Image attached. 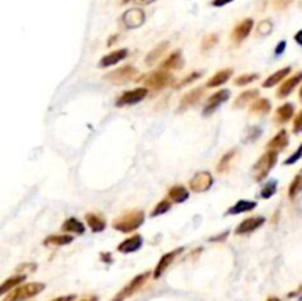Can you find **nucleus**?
I'll use <instances>...</instances> for the list:
<instances>
[{
  "label": "nucleus",
  "mask_w": 302,
  "mask_h": 301,
  "mask_svg": "<svg viewBox=\"0 0 302 301\" xmlns=\"http://www.w3.org/2000/svg\"><path fill=\"white\" fill-rule=\"evenodd\" d=\"M291 3H292V0H274V7L282 10V9H286Z\"/></svg>",
  "instance_id": "43"
},
{
  "label": "nucleus",
  "mask_w": 302,
  "mask_h": 301,
  "mask_svg": "<svg viewBox=\"0 0 302 301\" xmlns=\"http://www.w3.org/2000/svg\"><path fill=\"white\" fill-rule=\"evenodd\" d=\"M183 250H185V248L180 247V248H177V250H173V251L164 254V256L159 258V261H158V264H156V267H155V270H153V278H155V279H159V278L162 276V273L171 266V263L183 253Z\"/></svg>",
  "instance_id": "13"
},
{
  "label": "nucleus",
  "mask_w": 302,
  "mask_h": 301,
  "mask_svg": "<svg viewBox=\"0 0 302 301\" xmlns=\"http://www.w3.org/2000/svg\"><path fill=\"white\" fill-rule=\"evenodd\" d=\"M233 0H212V6L215 7H221V6H226L228 3H231Z\"/></svg>",
  "instance_id": "44"
},
{
  "label": "nucleus",
  "mask_w": 302,
  "mask_h": 301,
  "mask_svg": "<svg viewBox=\"0 0 302 301\" xmlns=\"http://www.w3.org/2000/svg\"><path fill=\"white\" fill-rule=\"evenodd\" d=\"M277 158H279V152L277 151H271V149H267L261 158L257 160V163L254 164L252 167V176L257 182H263L264 179H267L268 173L274 169L276 163H277Z\"/></svg>",
  "instance_id": "2"
},
{
  "label": "nucleus",
  "mask_w": 302,
  "mask_h": 301,
  "mask_svg": "<svg viewBox=\"0 0 302 301\" xmlns=\"http://www.w3.org/2000/svg\"><path fill=\"white\" fill-rule=\"evenodd\" d=\"M267 301H282L280 299H277V297H270Z\"/></svg>",
  "instance_id": "51"
},
{
  "label": "nucleus",
  "mask_w": 302,
  "mask_h": 301,
  "mask_svg": "<svg viewBox=\"0 0 302 301\" xmlns=\"http://www.w3.org/2000/svg\"><path fill=\"white\" fill-rule=\"evenodd\" d=\"M202 96H203V87H196V89L188 92V93L182 98V100H180V105H179V109H177V111H179V112H183V111H186V109L195 106V105L201 100Z\"/></svg>",
  "instance_id": "17"
},
{
  "label": "nucleus",
  "mask_w": 302,
  "mask_h": 301,
  "mask_svg": "<svg viewBox=\"0 0 302 301\" xmlns=\"http://www.w3.org/2000/svg\"><path fill=\"white\" fill-rule=\"evenodd\" d=\"M128 56V50L127 49H118V50H113L108 55H105L99 61V67L101 68H109V67H113L116 65L118 62L124 61L125 58Z\"/></svg>",
  "instance_id": "18"
},
{
  "label": "nucleus",
  "mask_w": 302,
  "mask_h": 301,
  "mask_svg": "<svg viewBox=\"0 0 302 301\" xmlns=\"http://www.w3.org/2000/svg\"><path fill=\"white\" fill-rule=\"evenodd\" d=\"M233 76V71L230 68H226V70H221L218 71L217 74H214L208 83H206V87H218V86H223L224 83H227L230 80V77Z\"/></svg>",
  "instance_id": "28"
},
{
  "label": "nucleus",
  "mask_w": 302,
  "mask_h": 301,
  "mask_svg": "<svg viewBox=\"0 0 302 301\" xmlns=\"http://www.w3.org/2000/svg\"><path fill=\"white\" fill-rule=\"evenodd\" d=\"M301 158H302V143L300 145V148H298V149H297V151H295V152H294V154H292L289 158H286V160H285V163H283V164H285V166H292V164H295L297 161H300Z\"/></svg>",
  "instance_id": "41"
},
{
  "label": "nucleus",
  "mask_w": 302,
  "mask_h": 301,
  "mask_svg": "<svg viewBox=\"0 0 302 301\" xmlns=\"http://www.w3.org/2000/svg\"><path fill=\"white\" fill-rule=\"evenodd\" d=\"M37 270V264L36 263H24V264H19L16 269H15V272H16V275H28V273H33V272H36Z\"/></svg>",
  "instance_id": "38"
},
{
  "label": "nucleus",
  "mask_w": 302,
  "mask_h": 301,
  "mask_svg": "<svg viewBox=\"0 0 302 301\" xmlns=\"http://www.w3.org/2000/svg\"><path fill=\"white\" fill-rule=\"evenodd\" d=\"M270 111H271V103L265 98H258L257 100H254L252 105L249 106L251 115H267Z\"/></svg>",
  "instance_id": "27"
},
{
  "label": "nucleus",
  "mask_w": 302,
  "mask_h": 301,
  "mask_svg": "<svg viewBox=\"0 0 302 301\" xmlns=\"http://www.w3.org/2000/svg\"><path fill=\"white\" fill-rule=\"evenodd\" d=\"M143 221H145V213L142 210H133L116 217L112 221V227L121 233H131L137 230L143 224Z\"/></svg>",
  "instance_id": "1"
},
{
  "label": "nucleus",
  "mask_w": 302,
  "mask_h": 301,
  "mask_svg": "<svg viewBox=\"0 0 302 301\" xmlns=\"http://www.w3.org/2000/svg\"><path fill=\"white\" fill-rule=\"evenodd\" d=\"M71 242H73V236L67 235V233L50 235L44 239V245H52V247H62V245H68Z\"/></svg>",
  "instance_id": "31"
},
{
  "label": "nucleus",
  "mask_w": 302,
  "mask_h": 301,
  "mask_svg": "<svg viewBox=\"0 0 302 301\" xmlns=\"http://www.w3.org/2000/svg\"><path fill=\"white\" fill-rule=\"evenodd\" d=\"M294 105L292 103H283L282 106H279L274 112V121L277 124H286L288 121H291V118L294 117Z\"/></svg>",
  "instance_id": "23"
},
{
  "label": "nucleus",
  "mask_w": 302,
  "mask_h": 301,
  "mask_svg": "<svg viewBox=\"0 0 302 301\" xmlns=\"http://www.w3.org/2000/svg\"><path fill=\"white\" fill-rule=\"evenodd\" d=\"M170 208H171V200L159 201V202H158V204L155 205V208L152 210L151 215H152V217H158V215H162V214H165L167 211H170Z\"/></svg>",
  "instance_id": "37"
},
{
  "label": "nucleus",
  "mask_w": 302,
  "mask_h": 301,
  "mask_svg": "<svg viewBox=\"0 0 302 301\" xmlns=\"http://www.w3.org/2000/svg\"><path fill=\"white\" fill-rule=\"evenodd\" d=\"M276 192H277V182H276V180H270V182H267V183L261 188L260 197H261L263 200H268V198H271Z\"/></svg>",
  "instance_id": "34"
},
{
  "label": "nucleus",
  "mask_w": 302,
  "mask_h": 301,
  "mask_svg": "<svg viewBox=\"0 0 302 301\" xmlns=\"http://www.w3.org/2000/svg\"><path fill=\"white\" fill-rule=\"evenodd\" d=\"M302 192V173H298L289 185V198H297Z\"/></svg>",
  "instance_id": "33"
},
{
  "label": "nucleus",
  "mask_w": 302,
  "mask_h": 301,
  "mask_svg": "<svg viewBox=\"0 0 302 301\" xmlns=\"http://www.w3.org/2000/svg\"><path fill=\"white\" fill-rule=\"evenodd\" d=\"M183 65H185V59H183L182 50H174L159 64V70H164V71L182 70Z\"/></svg>",
  "instance_id": "14"
},
{
  "label": "nucleus",
  "mask_w": 302,
  "mask_h": 301,
  "mask_svg": "<svg viewBox=\"0 0 302 301\" xmlns=\"http://www.w3.org/2000/svg\"><path fill=\"white\" fill-rule=\"evenodd\" d=\"M168 198L171 201H174V202H177V204H182V202L189 200V191L185 186H182V185H176V186L170 188Z\"/></svg>",
  "instance_id": "30"
},
{
  "label": "nucleus",
  "mask_w": 302,
  "mask_h": 301,
  "mask_svg": "<svg viewBox=\"0 0 302 301\" xmlns=\"http://www.w3.org/2000/svg\"><path fill=\"white\" fill-rule=\"evenodd\" d=\"M227 235H228V232H224V233H221L220 236L209 238V241H212V242H215V241H221V239H226V238H227Z\"/></svg>",
  "instance_id": "47"
},
{
  "label": "nucleus",
  "mask_w": 302,
  "mask_h": 301,
  "mask_svg": "<svg viewBox=\"0 0 302 301\" xmlns=\"http://www.w3.org/2000/svg\"><path fill=\"white\" fill-rule=\"evenodd\" d=\"M217 44H218V36H217V34H208V36H205L203 40H202L201 50L203 53H206L208 50L214 49Z\"/></svg>",
  "instance_id": "36"
},
{
  "label": "nucleus",
  "mask_w": 302,
  "mask_h": 301,
  "mask_svg": "<svg viewBox=\"0 0 302 301\" xmlns=\"http://www.w3.org/2000/svg\"><path fill=\"white\" fill-rule=\"evenodd\" d=\"M301 300H302V299H301Z\"/></svg>",
  "instance_id": "53"
},
{
  "label": "nucleus",
  "mask_w": 302,
  "mask_h": 301,
  "mask_svg": "<svg viewBox=\"0 0 302 301\" xmlns=\"http://www.w3.org/2000/svg\"><path fill=\"white\" fill-rule=\"evenodd\" d=\"M137 74H139L137 68H134L133 65H124L108 73L103 79L112 85H124L127 82H136L134 79L137 77Z\"/></svg>",
  "instance_id": "5"
},
{
  "label": "nucleus",
  "mask_w": 302,
  "mask_h": 301,
  "mask_svg": "<svg viewBox=\"0 0 302 301\" xmlns=\"http://www.w3.org/2000/svg\"><path fill=\"white\" fill-rule=\"evenodd\" d=\"M214 183V177L209 172H198L195 173V176L190 179L189 182V188L196 192V194H202V192H206L211 189Z\"/></svg>",
  "instance_id": "9"
},
{
  "label": "nucleus",
  "mask_w": 302,
  "mask_h": 301,
  "mask_svg": "<svg viewBox=\"0 0 302 301\" xmlns=\"http://www.w3.org/2000/svg\"><path fill=\"white\" fill-rule=\"evenodd\" d=\"M168 47H170V43H168V42H161L156 47H153V49L146 55V58H145L146 65H148V67H152L155 62H158V61L165 55V52L168 50Z\"/></svg>",
  "instance_id": "22"
},
{
  "label": "nucleus",
  "mask_w": 302,
  "mask_h": 301,
  "mask_svg": "<svg viewBox=\"0 0 302 301\" xmlns=\"http://www.w3.org/2000/svg\"><path fill=\"white\" fill-rule=\"evenodd\" d=\"M291 71H292L291 67H286V68H282V70L276 71L274 74H271L270 77H267V80L263 82V87H264V89H270V87H273V86L282 83L283 80H286V77L291 74Z\"/></svg>",
  "instance_id": "24"
},
{
  "label": "nucleus",
  "mask_w": 302,
  "mask_h": 301,
  "mask_svg": "<svg viewBox=\"0 0 302 301\" xmlns=\"http://www.w3.org/2000/svg\"><path fill=\"white\" fill-rule=\"evenodd\" d=\"M264 223H265V218H264L263 215H254V217L245 218V220H242V221L236 226L234 233L239 235V236L249 235V233H252V232H255L258 227H261Z\"/></svg>",
  "instance_id": "11"
},
{
  "label": "nucleus",
  "mask_w": 302,
  "mask_h": 301,
  "mask_svg": "<svg viewBox=\"0 0 302 301\" xmlns=\"http://www.w3.org/2000/svg\"><path fill=\"white\" fill-rule=\"evenodd\" d=\"M271 30H273V24H271V21H268V19L261 21L260 25H258V33H260L261 36H268V34L271 33Z\"/></svg>",
  "instance_id": "40"
},
{
  "label": "nucleus",
  "mask_w": 302,
  "mask_h": 301,
  "mask_svg": "<svg viewBox=\"0 0 302 301\" xmlns=\"http://www.w3.org/2000/svg\"><path fill=\"white\" fill-rule=\"evenodd\" d=\"M289 145V134H288V131L285 130V129H282L271 140H268L267 142V145H265V148L267 149H271V151H282V149H285L286 146Z\"/></svg>",
  "instance_id": "21"
},
{
  "label": "nucleus",
  "mask_w": 302,
  "mask_h": 301,
  "mask_svg": "<svg viewBox=\"0 0 302 301\" xmlns=\"http://www.w3.org/2000/svg\"><path fill=\"white\" fill-rule=\"evenodd\" d=\"M285 49H286V42L283 40V42H280V43L277 44V47H276L274 53H276V55H280L282 52H285Z\"/></svg>",
  "instance_id": "45"
},
{
  "label": "nucleus",
  "mask_w": 302,
  "mask_h": 301,
  "mask_svg": "<svg viewBox=\"0 0 302 301\" xmlns=\"http://www.w3.org/2000/svg\"><path fill=\"white\" fill-rule=\"evenodd\" d=\"M257 208V202L255 201H248V200H239L234 205H231L227 210V215H236V214H243L248 211H252Z\"/></svg>",
  "instance_id": "25"
},
{
  "label": "nucleus",
  "mask_w": 302,
  "mask_h": 301,
  "mask_svg": "<svg viewBox=\"0 0 302 301\" xmlns=\"http://www.w3.org/2000/svg\"><path fill=\"white\" fill-rule=\"evenodd\" d=\"M301 82H302V71L297 73L295 76H292V77H289V79H286V80L282 83V86L279 87L277 93H276L277 98H279V99L288 98V96L295 90V87H297Z\"/></svg>",
  "instance_id": "15"
},
{
  "label": "nucleus",
  "mask_w": 302,
  "mask_h": 301,
  "mask_svg": "<svg viewBox=\"0 0 302 301\" xmlns=\"http://www.w3.org/2000/svg\"><path fill=\"white\" fill-rule=\"evenodd\" d=\"M228 98H230V90H228V89L215 92L214 95H211V96L206 99V102H205V106H203V109H202V115H203V117L212 115L226 100H228Z\"/></svg>",
  "instance_id": "8"
},
{
  "label": "nucleus",
  "mask_w": 302,
  "mask_h": 301,
  "mask_svg": "<svg viewBox=\"0 0 302 301\" xmlns=\"http://www.w3.org/2000/svg\"><path fill=\"white\" fill-rule=\"evenodd\" d=\"M25 278H27L25 275H15V276L6 279V281L3 282V285L0 287V294L3 296V294H6V293H10V291L15 290L19 284H22V282L25 281Z\"/></svg>",
  "instance_id": "32"
},
{
  "label": "nucleus",
  "mask_w": 302,
  "mask_h": 301,
  "mask_svg": "<svg viewBox=\"0 0 302 301\" xmlns=\"http://www.w3.org/2000/svg\"><path fill=\"white\" fill-rule=\"evenodd\" d=\"M294 39H295V42H297L300 46H302V30H300V31L295 34V37H294Z\"/></svg>",
  "instance_id": "48"
},
{
  "label": "nucleus",
  "mask_w": 302,
  "mask_h": 301,
  "mask_svg": "<svg viewBox=\"0 0 302 301\" xmlns=\"http://www.w3.org/2000/svg\"><path fill=\"white\" fill-rule=\"evenodd\" d=\"M142 245H143V238H142L139 233H136V235L127 238L125 241H122V242L116 247V250H118V253H121V254H130V253L139 251V250L142 248Z\"/></svg>",
  "instance_id": "16"
},
{
  "label": "nucleus",
  "mask_w": 302,
  "mask_h": 301,
  "mask_svg": "<svg viewBox=\"0 0 302 301\" xmlns=\"http://www.w3.org/2000/svg\"><path fill=\"white\" fill-rule=\"evenodd\" d=\"M76 300V296H64V297H58L52 301H74Z\"/></svg>",
  "instance_id": "46"
},
{
  "label": "nucleus",
  "mask_w": 302,
  "mask_h": 301,
  "mask_svg": "<svg viewBox=\"0 0 302 301\" xmlns=\"http://www.w3.org/2000/svg\"><path fill=\"white\" fill-rule=\"evenodd\" d=\"M44 284L41 282H30L21 287H16L15 290H12L3 301H25L31 297H36L37 294H40L44 290Z\"/></svg>",
  "instance_id": "3"
},
{
  "label": "nucleus",
  "mask_w": 302,
  "mask_h": 301,
  "mask_svg": "<svg viewBox=\"0 0 302 301\" xmlns=\"http://www.w3.org/2000/svg\"><path fill=\"white\" fill-rule=\"evenodd\" d=\"M258 79H260V74H257V73L242 74V76L236 77V80H234V86L242 87V86H246V85H251V83H254V82H257Z\"/></svg>",
  "instance_id": "35"
},
{
  "label": "nucleus",
  "mask_w": 302,
  "mask_h": 301,
  "mask_svg": "<svg viewBox=\"0 0 302 301\" xmlns=\"http://www.w3.org/2000/svg\"><path fill=\"white\" fill-rule=\"evenodd\" d=\"M300 99H301V102H302V87H301V90H300Z\"/></svg>",
  "instance_id": "52"
},
{
  "label": "nucleus",
  "mask_w": 302,
  "mask_h": 301,
  "mask_svg": "<svg viewBox=\"0 0 302 301\" xmlns=\"http://www.w3.org/2000/svg\"><path fill=\"white\" fill-rule=\"evenodd\" d=\"M148 96V89L146 87H137V89H133V90H127L124 92L116 102L115 105L116 106H130V105H136L139 103L140 100H143Z\"/></svg>",
  "instance_id": "10"
},
{
  "label": "nucleus",
  "mask_w": 302,
  "mask_h": 301,
  "mask_svg": "<svg viewBox=\"0 0 302 301\" xmlns=\"http://www.w3.org/2000/svg\"><path fill=\"white\" fill-rule=\"evenodd\" d=\"M149 276H151V273L149 272H143V273H140V275H137L136 278H133L113 299L111 301H124L127 300L128 297H131V296H134L137 291H140L142 288H143V285L148 282V279H149Z\"/></svg>",
  "instance_id": "6"
},
{
  "label": "nucleus",
  "mask_w": 302,
  "mask_h": 301,
  "mask_svg": "<svg viewBox=\"0 0 302 301\" xmlns=\"http://www.w3.org/2000/svg\"><path fill=\"white\" fill-rule=\"evenodd\" d=\"M252 28H254V21H252L251 18L243 19L242 22H239V24L233 28V31H231V34H230L231 42H233L234 44H240V43L251 34Z\"/></svg>",
  "instance_id": "12"
},
{
  "label": "nucleus",
  "mask_w": 302,
  "mask_h": 301,
  "mask_svg": "<svg viewBox=\"0 0 302 301\" xmlns=\"http://www.w3.org/2000/svg\"><path fill=\"white\" fill-rule=\"evenodd\" d=\"M62 232H67V233H77V235H83L86 232V226L83 221H80L78 218L76 217H70L64 221L62 227H61Z\"/></svg>",
  "instance_id": "26"
},
{
  "label": "nucleus",
  "mask_w": 302,
  "mask_h": 301,
  "mask_svg": "<svg viewBox=\"0 0 302 301\" xmlns=\"http://www.w3.org/2000/svg\"><path fill=\"white\" fill-rule=\"evenodd\" d=\"M146 15L142 9L139 7H133L128 9L122 13L121 16V24L127 28V30H136L139 27H142L145 24Z\"/></svg>",
  "instance_id": "7"
},
{
  "label": "nucleus",
  "mask_w": 302,
  "mask_h": 301,
  "mask_svg": "<svg viewBox=\"0 0 302 301\" xmlns=\"http://www.w3.org/2000/svg\"><path fill=\"white\" fill-rule=\"evenodd\" d=\"M80 301H99V299L96 296H87V297H84L83 300Z\"/></svg>",
  "instance_id": "50"
},
{
  "label": "nucleus",
  "mask_w": 302,
  "mask_h": 301,
  "mask_svg": "<svg viewBox=\"0 0 302 301\" xmlns=\"http://www.w3.org/2000/svg\"><path fill=\"white\" fill-rule=\"evenodd\" d=\"M201 77H202V73L195 71V73L189 74L188 77H185V79H183L180 83H177V85H176V87H177V89H182V87H185V86H188V85H190V83H193V82L199 80Z\"/></svg>",
  "instance_id": "39"
},
{
  "label": "nucleus",
  "mask_w": 302,
  "mask_h": 301,
  "mask_svg": "<svg viewBox=\"0 0 302 301\" xmlns=\"http://www.w3.org/2000/svg\"><path fill=\"white\" fill-rule=\"evenodd\" d=\"M86 223L89 224V227L92 229L93 233H101L106 229V221L102 218L99 214H95V213H87L86 214Z\"/></svg>",
  "instance_id": "29"
},
{
  "label": "nucleus",
  "mask_w": 302,
  "mask_h": 301,
  "mask_svg": "<svg viewBox=\"0 0 302 301\" xmlns=\"http://www.w3.org/2000/svg\"><path fill=\"white\" fill-rule=\"evenodd\" d=\"M294 133H295V134L302 133V111H300V112L295 115V120H294Z\"/></svg>",
  "instance_id": "42"
},
{
  "label": "nucleus",
  "mask_w": 302,
  "mask_h": 301,
  "mask_svg": "<svg viewBox=\"0 0 302 301\" xmlns=\"http://www.w3.org/2000/svg\"><path fill=\"white\" fill-rule=\"evenodd\" d=\"M137 4H151V3H153L155 0H134Z\"/></svg>",
  "instance_id": "49"
},
{
  "label": "nucleus",
  "mask_w": 302,
  "mask_h": 301,
  "mask_svg": "<svg viewBox=\"0 0 302 301\" xmlns=\"http://www.w3.org/2000/svg\"><path fill=\"white\" fill-rule=\"evenodd\" d=\"M143 85L149 89H153V90H162L168 86L173 85L174 82V77L173 74H170L168 71H164V70H158V71H153V73H149L146 76H143Z\"/></svg>",
  "instance_id": "4"
},
{
  "label": "nucleus",
  "mask_w": 302,
  "mask_h": 301,
  "mask_svg": "<svg viewBox=\"0 0 302 301\" xmlns=\"http://www.w3.org/2000/svg\"><path fill=\"white\" fill-rule=\"evenodd\" d=\"M258 98H260V90H257V89L245 90V92H242V93L236 98L234 103H233V108H234V109H242V108H246L248 105L251 106L252 102L257 100Z\"/></svg>",
  "instance_id": "20"
},
{
  "label": "nucleus",
  "mask_w": 302,
  "mask_h": 301,
  "mask_svg": "<svg viewBox=\"0 0 302 301\" xmlns=\"http://www.w3.org/2000/svg\"><path fill=\"white\" fill-rule=\"evenodd\" d=\"M237 157H239V151L237 149H230L228 152H226L221 160L218 161L217 164V172L224 174L227 172H230V169L233 167V164L237 161Z\"/></svg>",
  "instance_id": "19"
}]
</instances>
